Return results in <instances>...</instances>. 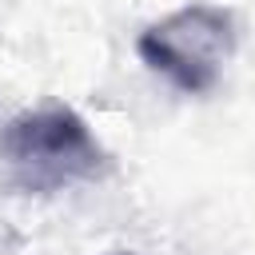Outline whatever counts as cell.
<instances>
[{"label":"cell","instance_id":"1","mask_svg":"<svg viewBox=\"0 0 255 255\" xmlns=\"http://www.w3.org/2000/svg\"><path fill=\"white\" fill-rule=\"evenodd\" d=\"M0 159L28 191H60L108 171V151L68 104H44L8 120L0 131Z\"/></svg>","mask_w":255,"mask_h":255},{"label":"cell","instance_id":"2","mask_svg":"<svg viewBox=\"0 0 255 255\" xmlns=\"http://www.w3.org/2000/svg\"><path fill=\"white\" fill-rule=\"evenodd\" d=\"M239 44L235 16L219 4H187L139 32V60L183 92H207L231 64Z\"/></svg>","mask_w":255,"mask_h":255},{"label":"cell","instance_id":"3","mask_svg":"<svg viewBox=\"0 0 255 255\" xmlns=\"http://www.w3.org/2000/svg\"><path fill=\"white\" fill-rule=\"evenodd\" d=\"M120 255H131V251H120Z\"/></svg>","mask_w":255,"mask_h":255}]
</instances>
